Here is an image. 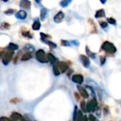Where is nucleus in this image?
Returning a JSON list of instances; mask_svg holds the SVG:
<instances>
[{
	"label": "nucleus",
	"mask_w": 121,
	"mask_h": 121,
	"mask_svg": "<svg viewBox=\"0 0 121 121\" xmlns=\"http://www.w3.org/2000/svg\"><path fill=\"white\" fill-rule=\"evenodd\" d=\"M0 121H14L13 120H11V118H8L6 117H4V116H2L0 118Z\"/></svg>",
	"instance_id": "30"
},
{
	"label": "nucleus",
	"mask_w": 121,
	"mask_h": 121,
	"mask_svg": "<svg viewBox=\"0 0 121 121\" xmlns=\"http://www.w3.org/2000/svg\"><path fill=\"white\" fill-rule=\"evenodd\" d=\"M31 58H32V54H31V52H27L24 53V54L21 56V60L22 61H27V60H30V59H31Z\"/></svg>",
	"instance_id": "12"
},
{
	"label": "nucleus",
	"mask_w": 121,
	"mask_h": 121,
	"mask_svg": "<svg viewBox=\"0 0 121 121\" xmlns=\"http://www.w3.org/2000/svg\"><path fill=\"white\" fill-rule=\"evenodd\" d=\"M89 23H90V25H91V33H97L96 26V25H95V23H94V21H93L92 19L89 18Z\"/></svg>",
	"instance_id": "13"
},
{
	"label": "nucleus",
	"mask_w": 121,
	"mask_h": 121,
	"mask_svg": "<svg viewBox=\"0 0 121 121\" xmlns=\"http://www.w3.org/2000/svg\"><path fill=\"white\" fill-rule=\"evenodd\" d=\"M89 120L90 121H99V120L94 116H93V115H89V118H88Z\"/></svg>",
	"instance_id": "29"
},
{
	"label": "nucleus",
	"mask_w": 121,
	"mask_h": 121,
	"mask_svg": "<svg viewBox=\"0 0 121 121\" xmlns=\"http://www.w3.org/2000/svg\"><path fill=\"white\" fill-rule=\"evenodd\" d=\"M26 13L24 11H19L16 14V17L17 18H21V19H22V18H25L26 17Z\"/></svg>",
	"instance_id": "17"
},
{
	"label": "nucleus",
	"mask_w": 121,
	"mask_h": 121,
	"mask_svg": "<svg viewBox=\"0 0 121 121\" xmlns=\"http://www.w3.org/2000/svg\"><path fill=\"white\" fill-rule=\"evenodd\" d=\"M106 13H105V11L104 9H99L96 11V14H95V17L96 18H102V17H105Z\"/></svg>",
	"instance_id": "14"
},
{
	"label": "nucleus",
	"mask_w": 121,
	"mask_h": 121,
	"mask_svg": "<svg viewBox=\"0 0 121 121\" xmlns=\"http://www.w3.org/2000/svg\"><path fill=\"white\" fill-rule=\"evenodd\" d=\"M72 81L76 83V84H82L84 82V77L82 74H74L73 75L72 78Z\"/></svg>",
	"instance_id": "7"
},
{
	"label": "nucleus",
	"mask_w": 121,
	"mask_h": 121,
	"mask_svg": "<svg viewBox=\"0 0 121 121\" xmlns=\"http://www.w3.org/2000/svg\"><path fill=\"white\" fill-rule=\"evenodd\" d=\"M19 102H21V99H19L18 98H13L10 100V103H11V104H17Z\"/></svg>",
	"instance_id": "27"
},
{
	"label": "nucleus",
	"mask_w": 121,
	"mask_h": 121,
	"mask_svg": "<svg viewBox=\"0 0 121 121\" xmlns=\"http://www.w3.org/2000/svg\"><path fill=\"white\" fill-rule=\"evenodd\" d=\"M98 103L96 99H93L92 100H91L89 102H88L86 104V111L88 112H94L96 107H97Z\"/></svg>",
	"instance_id": "4"
},
{
	"label": "nucleus",
	"mask_w": 121,
	"mask_h": 121,
	"mask_svg": "<svg viewBox=\"0 0 121 121\" xmlns=\"http://www.w3.org/2000/svg\"><path fill=\"white\" fill-rule=\"evenodd\" d=\"M9 26H10V25L9 24V23H6V22H4V23H2V24L1 25V26H0V28H1V29H9Z\"/></svg>",
	"instance_id": "22"
},
{
	"label": "nucleus",
	"mask_w": 121,
	"mask_h": 121,
	"mask_svg": "<svg viewBox=\"0 0 121 121\" xmlns=\"http://www.w3.org/2000/svg\"><path fill=\"white\" fill-rule=\"evenodd\" d=\"M100 59H101V65H104V63H105V61H106V58H105V57H104V56H101Z\"/></svg>",
	"instance_id": "33"
},
{
	"label": "nucleus",
	"mask_w": 121,
	"mask_h": 121,
	"mask_svg": "<svg viewBox=\"0 0 121 121\" xmlns=\"http://www.w3.org/2000/svg\"><path fill=\"white\" fill-rule=\"evenodd\" d=\"M99 24H100V26H101L103 28H107V27H108V23H106V21H101L99 22Z\"/></svg>",
	"instance_id": "26"
},
{
	"label": "nucleus",
	"mask_w": 121,
	"mask_h": 121,
	"mask_svg": "<svg viewBox=\"0 0 121 121\" xmlns=\"http://www.w3.org/2000/svg\"><path fill=\"white\" fill-rule=\"evenodd\" d=\"M11 119L14 121H28V120L18 113L13 112L11 115Z\"/></svg>",
	"instance_id": "6"
},
{
	"label": "nucleus",
	"mask_w": 121,
	"mask_h": 121,
	"mask_svg": "<svg viewBox=\"0 0 121 121\" xmlns=\"http://www.w3.org/2000/svg\"><path fill=\"white\" fill-rule=\"evenodd\" d=\"M46 43H48V45H50V46L52 47V48H55L57 47L56 44H55L54 43H52V42H51V41H47Z\"/></svg>",
	"instance_id": "31"
},
{
	"label": "nucleus",
	"mask_w": 121,
	"mask_h": 121,
	"mask_svg": "<svg viewBox=\"0 0 121 121\" xmlns=\"http://www.w3.org/2000/svg\"><path fill=\"white\" fill-rule=\"evenodd\" d=\"M70 1H62L61 3H60V4L62 5V6H67V5L69 3Z\"/></svg>",
	"instance_id": "32"
},
{
	"label": "nucleus",
	"mask_w": 121,
	"mask_h": 121,
	"mask_svg": "<svg viewBox=\"0 0 121 121\" xmlns=\"http://www.w3.org/2000/svg\"><path fill=\"white\" fill-rule=\"evenodd\" d=\"M8 49H9V50L13 51V50H17V49H18V46H17V45H16V44H14V43H9V45H8Z\"/></svg>",
	"instance_id": "19"
},
{
	"label": "nucleus",
	"mask_w": 121,
	"mask_h": 121,
	"mask_svg": "<svg viewBox=\"0 0 121 121\" xmlns=\"http://www.w3.org/2000/svg\"><path fill=\"white\" fill-rule=\"evenodd\" d=\"M13 53L14 52L13 51H11V50H7L6 52H4V55L2 57V62H3V64L4 65H8L10 61L11 60L12 57H13Z\"/></svg>",
	"instance_id": "3"
},
{
	"label": "nucleus",
	"mask_w": 121,
	"mask_h": 121,
	"mask_svg": "<svg viewBox=\"0 0 121 121\" xmlns=\"http://www.w3.org/2000/svg\"><path fill=\"white\" fill-rule=\"evenodd\" d=\"M21 6L25 9H29L30 7V2L29 1H22L20 4Z\"/></svg>",
	"instance_id": "16"
},
{
	"label": "nucleus",
	"mask_w": 121,
	"mask_h": 121,
	"mask_svg": "<svg viewBox=\"0 0 121 121\" xmlns=\"http://www.w3.org/2000/svg\"><path fill=\"white\" fill-rule=\"evenodd\" d=\"M47 57H48V61L49 62H52V63H53V64H55L56 63V62H57V58L52 55V54H51V53H48V55H47Z\"/></svg>",
	"instance_id": "15"
},
{
	"label": "nucleus",
	"mask_w": 121,
	"mask_h": 121,
	"mask_svg": "<svg viewBox=\"0 0 121 121\" xmlns=\"http://www.w3.org/2000/svg\"><path fill=\"white\" fill-rule=\"evenodd\" d=\"M55 65L59 69L60 73H65L69 68L67 64L65 62H57L55 63Z\"/></svg>",
	"instance_id": "5"
},
{
	"label": "nucleus",
	"mask_w": 121,
	"mask_h": 121,
	"mask_svg": "<svg viewBox=\"0 0 121 121\" xmlns=\"http://www.w3.org/2000/svg\"><path fill=\"white\" fill-rule=\"evenodd\" d=\"M4 53V51H0V58H1V57H3Z\"/></svg>",
	"instance_id": "35"
},
{
	"label": "nucleus",
	"mask_w": 121,
	"mask_h": 121,
	"mask_svg": "<svg viewBox=\"0 0 121 121\" xmlns=\"http://www.w3.org/2000/svg\"><path fill=\"white\" fill-rule=\"evenodd\" d=\"M86 53H87V55H88L89 56H91L92 58H93V57H94V58L95 57H94V56H95V54H94V53H92V52L89 50V48H88L87 46L86 47Z\"/></svg>",
	"instance_id": "24"
},
{
	"label": "nucleus",
	"mask_w": 121,
	"mask_h": 121,
	"mask_svg": "<svg viewBox=\"0 0 121 121\" xmlns=\"http://www.w3.org/2000/svg\"><path fill=\"white\" fill-rule=\"evenodd\" d=\"M83 121H88V118H87L86 116H84V120H83Z\"/></svg>",
	"instance_id": "36"
},
{
	"label": "nucleus",
	"mask_w": 121,
	"mask_h": 121,
	"mask_svg": "<svg viewBox=\"0 0 121 121\" xmlns=\"http://www.w3.org/2000/svg\"><path fill=\"white\" fill-rule=\"evenodd\" d=\"M80 106H81L82 110L84 112H86V111H86V102H85L84 101H82L81 102Z\"/></svg>",
	"instance_id": "21"
},
{
	"label": "nucleus",
	"mask_w": 121,
	"mask_h": 121,
	"mask_svg": "<svg viewBox=\"0 0 121 121\" xmlns=\"http://www.w3.org/2000/svg\"><path fill=\"white\" fill-rule=\"evenodd\" d=\"M77 89H78V91H79L80 95H81L83 98L87 99V98L89 97V94H88L86 90L84 87H82V86L78 85V86H77Z\"/></svg>",
	"instance_id": "10"
},
{
	"label": "nucleus",
	"mask_w": 121,
	"mask_h": 121,
	"mask_svg": "<svg viewBox=\"0 0 121 121\" xmlns=\"http://www.w3.org/2000/svg\"><path fill=\"white\" fill-rule=\"evenodd\" d=\"M53 69V72H54V74H55V76H58V75L60 74V72L59 69L57 68V67L56 66L55 64L53 65V69Z\"/></svg>",
	"instance_id": "20"
},
{
	"label": "nucleus",
	"mask_w": 121,
	"mask_h": 121,
	"mask_svg": "<svg viewBox=\"0 0 121 121\" xmlns=\"http://www.w3.org/2000/svg\"><path fill=\"white\" fill-rule=\"evenodd\" d=\"M35 57L38 61H39L41 63H47L48 62L47 55L45 54V51L43 50H38L35 52Z\"/></svg>",
	"instance_id": "2"
},
{
	"label": "nucleus",
	"mask_w": 121,
	"mask_h": 121,
	"mask_svg": "<svg viewBox=\"0 0 121 121\" xmlns=\"http://www.w3.org/2000/svg\"><path fill=\"white\" fill-rule=\"evenodd\" d=\"M80 60H81V62L84 67L88 68L90 66V60L88 57H86L84 55H80Z\"/></svg>",
	"instance_id": "8"
},
{
	"label": "nucleus",
	"mask_w": 121,
	"mask_h": 121,
	"mask_svg": "<svg viewBox=\"0 0 121 121\" xmlns=\"http://www.w3.org/2000/svg\"><path fill=\"white\" fill-rule=\"evenodd\" d=\"M84 116H83L82 111H77V113H76V111H75V113H74V121H83V120H84Z\"/></svg>",
	"instance_id": "11"
},
{
	"label": "nucleus",
	"mask_w": 121,
	"mask_h": 121,
	"mask_svg": "<svg viewBox=\"0 0 121 121\" xmlns=\"http://www.w3.org/2000/svg\"><path fill=\"white\" fill-rule=\"evenodd\" d=\"M65 18V14L62 11H59L54 17V21L55 23H60Z\"/></svg>",
	"instance_id": "9"
},
{
	"label": "nucleus",
	"mask_w": 121,
	"mask_h": 121,
	"mask_svg": "<svg viewBox=\"0 0 121 121\" xmlns=\"http://www.w3.org/2000/svg\"><path fill=\"white\" fill-rule=\"evenodd\" d=\"M107 21L111 24H113V25H116V21L113 18H107Z\"/></svg>",
	"instance_id": "25"
},
{
	"label": "nucleus",
	"mask_w": 121,
	"mask_h": 121,
	"mask_svg": "<svg viewBox=\"0 0 121 121\" xmlns=\"http://www.w3.org/2000/svg\"><path fill=\"white\" fill-rule=\"evenodd\" d=\"M74 96H75V98H77V100H79V94L77 93H74Z\"/></svg>",
	"instance_id": "34"
},
{
	"label": "nucleus",
	"mask_w": 121,
	"mask_h": 121,
	"mask_svg": "<svg viewBox=\"0 0 121 121\" xmlns=\"http://www.w3.org/2000/svg\"><path fill=\"white\" fill-rule=\"evenodd\" d=\"M101 48L105 52H106L107 54H109V55L114 54L117 50L116 46L112 43H110L108 41H105L102 44Z\"/></svg>",
	"instance_id": "1"
},
{
	"label": "nucleus",
	"mask_w": 121,
	"mask_h": 121,
	"mask_svg": "<svg viewBox=\"0 0 121 121\" xmlns=\"http://www.w3.org/2000/svg\"><path fill=\"white\" fill-rule=\"evenodd\" d=\"M32 28H33V29L35 30H39L40 28V23L38 21H35L33 23V26H32Z\"/></svg>",
	"instance_id": "18"
},
{
	"label": "nucleus",
	"mask_w": 121,
	"mask_h": 121,
	"mask_svg": "<svg viewBox=\"0 0 121 121\" xmlns=\"http://www.w3.org/2000/svg\"><path fill=\"white\" fill-rule=\"evenodd\" d=\"M23 35L25 36V37H27V38H32V36L30 35V33L29 31H23L22 33Z\"/></svg>",
	"instance_id": "28"
},
{
	"label": "nucleus",
	"mask_w": 121,
	"mask_h": 121,
	"mask_svg": "<svg viewBox=\"0 0 121 121\" xmlns=\"http://www.w3.org/2000/svg\"><path fill=\"white\" fill-rule=\"evenodd\" d=\"M46 13H47V11L45 9H42L41 10V12H40V17H41V19L43 20L44 18H45V16H46Z\"/></svg>",
	"instance_id": "23"
}]
</instances>
